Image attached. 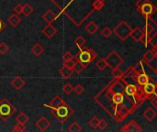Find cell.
I'll return each instance as SVG.
<instances>
[{
  "label": "cell",
  "instance_id": "1",
  "mask_svg": "<svg viewBox=\"0 0 157 132\" xmlns=\"http://www.w3.org/2000/svg\"><path fill=\"white\" fill-rule=\"evenodd\" d=\"M126 82L122 78L111 80L96 96L95 101L118 123L125 120L145 101L141 96L125 93Z\"/></svg>",
  "mask_w": 157,
  "mask_h": 132
},
{
  "label": "cell",
  "instance_id": "2",
  "mask_svg": "<svg viewBox=\"0 0 157 132\" xmlns=\"http://www.w3.org/2000/svg\"><path fill=\"white\" fill-rule=\"evenodd\" d=\"M50 112L51 115H52L61 124H64L74 115V109L70 106H68L65 101L59 107L55 108H51Z\"/></svg>",
  "mask_w": 157,
  "mask_h": 132
},
{
  "label": "cell",
  "instance_id": "3",
  "mask_svg": "<svg viewBox=\"0 0 157 132\" xmlns=\"http://www.w3.org/2000/svg\"><path fill=\"white\" fill-rule=\"evenodd\" d=\"M97 56L98 54L93 49L83 47L82 49H79V52L75 56V59L76 61H79L86 66H87L90 63H92L94 60H96Z\"/></svg>",
  "mask_w": 157,
  "mask_h": 132
},
{
  "label": "cell",
  "instance_id": "4",
  "mask_svg": "<svg viewBox=\"0 0 157 132\" xmlns=\"http://www.w3.org/2000/svg\"><path fill=\"white\" fill-rule=\"evenodd\" d=\"M16 112V107L13 106V104L4 98L0 101V119L3 121H6L8 120L13 114Z\"/></svg>",
  "mask_w": 157,
  "mask_h": 132
},
{
  "label": "cell",
  "instance_id": "5",
  "mask_svg": "<svg viewBox=\"0 0 157 132\" xmlns=\"http://www.w3.org/2000/svg\"><path fill=\"white\" fill-rule=\"evenodd\" d=\"M132 30V28L129 25V23L122 20L114 28L113 32L121 41H124L131 36Z\"/></svg>",
  "mask_w": 157,
  "mask_h": 132
},
{
  "label": "cell",
  "instance_id": "6",
  "mask_svg": "<svg viewBox=\"0 0 157 132\" xmlns=\"http://www.w3.org/2000/svg\"><path fill=\"white\" fill-rule=\"evenodd\" d=\"M105 61L107 62L108 67H109L111 70L120 68V66L124 62V60L121 58V56H120V54L115 51H111L105 58Z\"/></svg>",
  "mask_w": 157,
  "mask_h": 132
},
{
  "label": "cell",
  "instance_id": "7",
  "mask_svg": "<svg viewBox=\"0 0 157 132\" xmlns=\"http://www.w3.org/2000/svg\"><path fill=\"white\" fill-rule=\"evenodd\" d=\"M144 94L146 97V99H150L157 91V85L155 82H149L145 85L143 86Z\"/></svg>",
  "mask_w": 157,
  "mask_h": 132
},
{
  "label": "cell",
  "instance_id": "8",
  "mask_svg": "<svg viewBox=\"0 0 157 132\" xmlns=\"http://www.w3.org/2000/svg\"><path fill=\"white\" fill-rule=\"evenodd\" d=\"M143 1L149 2L153 8V13L146 19V22H150L153 26H155L157 28V0H143Z\"/></svg>",
  "mask_w": 157,
  "mask_h": 132
},
{
  "label": "cell",
  "instance_id": "9",
  "mask_svg": "<svg viewBox=\"0 0 157 132\" xmlns=\"http://www.w3.org/2000/svg\"><path fill=\"white\" fill-rule=\"evenodd\" d=\"M120 130L121 132H141L143 130V129L137 122H135L134 120H132L129 123L123 125Z\"/></svg>",
  "mask_w": 157,
  "mask_h": 132
},
{
  "label": "cell",
  "instance_id": "10",
  "mask_svg": "<svg viewBox=\"0 0 157 132\" xmlns=\"http://www.w3.org/2000/svg\"><path fill=\"white\" fill-rule=\"evenodd\" d=\"M133 74H134V76H135L136 83L140 86H144L147 83L150 82V76L145 73V71H143V72H140V73H135L133 71Z\"/></svg>",
  "mask_w": 157,
  "mask_h": 132
},
{
  "label": "cell",
  "instance_id": "11",
  "mask_svg": "<svg viewBox=\"0 0 157 132\" xmlns=\"http://www.w3.org/2000/svg\"><path fill=\"white\" fill-rule=\"evenodd\" d=\"M35 126L40 130V131H45L49 129V127L51 126V122L44 117H41L39 120L36 121Z\"/></svg>",
  "mask_w": 157,
  "mask_h": 132
},
{
  "label": "cell",
  "instance_id": "12",
  "mask_svg": "<svg viewBox=\"0 0 157 132\" xmlns=\"http://www.w3.org/2000/svg\"><path fill=\"white\" fill-rule=\"evenodd\" d=\"M133 40L135 41H143L144 40V31L141 28L137 27L135 28H133L131 32V36H130Z\"/></svg>",
  "mask_w": 157,
  "mask_h": 132
},
{
  "label": "cell",
  "instance_id": "13",
  "mask_svg": "<svg viewBox=\"0 0 157 132\" xmlns=\"http://www.w3.org/2000/svg\"><path fill=\"white\" fill-rule=\"evenodd\" d=\"M57 32V29L51 24L49 23L46 27L42 28V34L47 38V39H52Z\"/></svg>",
  "mask_w": 157,
  "mask_h": 132
},
{
  "label": "cell",
  "instance_id": "14",
  "mask_svg": "<svg viewBox=\"0 0 157 132\" xmlns=\"http://www.w3.org/2000/svg\"><path fill=\"white\" fill-rule=\"evenodd\" d=\"M74 70L72 69V68H69V67H67V66H65V65H63V67H61V69H60V71H59V74H60V75L63 77V78H64V79H68V78H70L71 76H73V74H74Z\"/></svg>",
  "mask_w": 157,
  "mask_h": 132
},
{
  "label": "cell",
  "instance_id": "15",
  "mask_svg": "<svg viewBox=\"0 0 157 132\" xmlns=\"http://www.w3.org/2000/svg\"><path fill=\"white\" fill-rule=\"evenodd\" d=\"M63 102H64V100H63L60 96H55L52 98V100L49 103V105H43V106L48 107H50V108H55V107H59L60 105H62Z\"/></svg>",
  "mask_w": 157,
  "mask_h": 132
},
{
  "label": "cell",
  "instance_id": "16",
  "mask_svg": "<svg viewBox=\"0 0 157 132\" xmlns=\"http://www.w3.org/2000/svg\"><path fill=\"white\" fill-rule=\"evenodd\" d=\"M11 85L13 86V88H15L16 90L19 91V90L25 85V81H24L21 77L17 76V77H15V78L12 80Z\"/></svg>",
  "mask_w": 157,
  "mask_h": 132
},
{
  "label": "cell",
  "instance_id": "17",
  "mask_svg": "<svg viewBox=\"0 0 157 132\" xmlns=\"http://www.w3.org/2000/svg\"><path fill=\"white\" fill-rule=\"evenodd\" d=\"M157 113L156 111L152 108V107H148L147 109H145V111L144 112V117L146 120L148 121H153L155 118H156Z\"/></svg>",
  "mask_w": 157,
  "mask_h": 132
},
{
  "label": "cell",
  "instance_id": "18",
  "mask_svg": "<svg viewBox=\"0 0 157 132\" xmlns=\"http://www.w3.org/2000/svg\"><path fill=\"white\" fill-rule=\"evenodd\" d=\"M99 27L98 25L95 22V21H90L86 27H85V29L86 30V32L90 35H94L98 30Z\"/></svg>",
  "mask_w": 157,
  "mask_h": 132
},
{
  "label": "cell",
  "instance_id": "19",
  "mask_svg": "<svg viewBox=\"0 0 157 132\" xmlns=\"http://www.w3.org/2000/svg\"><path fill=\"white\" fill-rule=\"evenodd\" d=\"M156 58V51L155 50H149L144 55V61L147 63H150Z\"/></svg>",
  "mask_w": 157,
  "mask_h": 132
},
{
  "label": "cell",
  "instance_id": "20",
  "mask_svg": "<svg viewBox=\"0 0 157 132\" xmlns=\"http://www.w3.org/2000/svg\"><path fill=\"white\" fill-rule=\"evenodd\" d=\"M42 18H43L44 21H46V22L49 24V23H52V22L56 18V16H55V14H54L53 11H52L51 9H48V10L42 15Z\"/></svg>",
  "mask_w": 157,
  "mask_h": 132
},
{
  "label": "cell",
  "instance_id": "21",
  "mask_svg": "<svg viewBox=\"0 0 157 132\" xmlns=\"http://www.w3.org/2000/svg\"><path fill=\"white\" fill-rule=\"evenodd\" d=\"M20 21H21V18H20V17L17 16V14H16V13L12 14V15L8 17V19H7V22H8L9 25H10L11 27H13V28L17 27V26L20 23Z\"/></svg>",
  "mask_w": 157,
  "mask_h": 132
},
{
  "label": "cell",
  "instance_id": "22",
  "mask_svg": "<svg viewBox=\"0 0 157 132\" xmlns=\"http://www.w3.org/2000/svg\"><path fill=\"white\" fill-rule=\"evenodd\" d=\"M31 52L35 55V56H40L43 52H44V48L42 47L41 44L40 43H36L32 46L31 48Z\"/></svg>",
  "mask_w": 157,
  "mask_h": 132
},
{
  "label": "cell",
  "instance_id": "23",
  "mask_svg": "<svg viewBox=\"0 0 157 132\" xmlns=\"http://www.w3.org/2000/svg\"><path fill=\"white\" fill-rule=\"evenodd\" d=\"M74 43L78 47V49H82L83 47H85L86 43V40L84 37L82 36H77L74 41Z\"/></svg>",
  "mask_w": 157,
  "mask_h": 132
},
{
  "label": "cell",
  "instance_id": "24",
  "mask_svg": "<svg viewBox=\"0 0 157 132\" xmlns=\"http://www.w3.org/2000/svg\"><path fill=\"white\" fill-rule=\"evenodd\" d=\"M33 7L32 6H30L29 4H24L23 5V10H22V14L25 16V17H29L32 14L33 12Z\"/></svg>",
  "mask_w": 157,
  "mask_h": 132
},
{
  "label": "cell",
  "instance_id": "25",
  "mask_svg": "<svg viewBox=\"0 0 157 132\" xmlns=\"http://www.w3.org/2000/svg\"><path fill=\"white\" fill-rule=\"evenodd\" d=\"M86 68V66L85 64H83L82 62H80L79 61H76L75 63V66L73 68L74 72L75 73H77V74H80L81 72H83L85 69Z\"/></svg>",
  "mask_w": 157,
  "mask_h": 132
},
{
  "label": "cell",
  "instance_id": "26",
  "mask_svg": "<svg viewBox=\"0 0 157 132\" xmlns=\"http://www.w3.org/2000/svg\"><path fill=\"white\" fill-rule=\"evenodd\" d=\"M104 6H105V4H104V1H103V0H95V1L92 3L93 10H96V11L101 10V9L104 7Z\"/></svg>",
  "mask_w": 157,
  "mask_h": 132
},
{
  "label": "cell",
  "instance_id": "27",
  "mask_svg": "<svg viewBox=\"0 0 157 132\" xmlns=\"http://www.w3.org/2000/svg\"><path fill=\"white\" fill-rule=\"evenodd\" d=\"M16 120H17V122L22 123V124H26V123L29 121V118H28V116H27L25 113L21 112V113H19L18 116L16 118Z\"/></svg>",
  "mask_w": 157,
  "mask_h": 132
},
{
  "label": "cell",
  "instance_id": "28",
  "mask_svg": "<svg viewBox=\"0 0 157 132\" xmlns=\"http://www.w3.org/2000/svg\"><path fill=\"white\" fill-rule=\"evenodd\" d=\"M82 130L81 126L77 122H73L69 127H68V131L70 132H80Z\"/></svg>",
  "mask_w": 157,
  "mask_h": 132
},
{
  "label": "cell",
  "instance_id": "29",
  "mask_svg": "<svg viewBox=\"0 0 157 132\" xmlns=\"http://www.w3.org/2000/svg\"><path fill=\"white\" fill-rule=\"evenodd\" d=\"M96 66H97L98 69L99 71H101V72H103V71L108 67L105 59H100V60H98V61L97 62V63H96Z\"/></svg>",
  "mask_w": 157,
  "mask_h": 132
},
{
  "label": "cell",
  "instance_id": "30",
  "mask_svg": "<svg viewBox=\"0 0 157 132\" xmlns=\"http://www.w3.org/2000/svg\"><path fill=\"white\" fill-rule=\"evenodd\" d=\"M12 130L15 132H24L26 130V126H25V124L17 122V124H15V126H14Z\"/></svg>",
  "mask_w": 157,
  "mask_h": 132
},
{
  "label": "cell",
  "instance_id": "31",
  "mask_svg": "<svg viewBox=\"0 0 157 132\" xmlns=\"http://www.w3.org/2000/svg\"><path fill=\"white\" fill-rule=\"evenodd\" d=\"M73 91H74V87L72 86L71 84L66 83V84L63 85V92L65 95H70Z\"/></svg>",
  "mask_w": 157,
  "mask_h": 132
},
{
  "label": "cell",
  "instance_id": "32",
  "mask_svg": "<svg viewBox=\"0 0 157 132\" xmlns=\"http://www.w3.org/2000/svg\"><path fill=\"white\" fill-rule=\"evenodd\" d=\"M112 76L114 78H122V76L124 75V72L121 71L120 68H116L112 70Z\"/></svg>",
  "mask_w": 157,
  "mask_h": 132
},
{
  "label": "cell",
  "instance_id": "33",
  "mask_svg": "<svg viewBox=\"0 0 157 132\" xmlns=\"http://www.w3.org/2000/svg\"><path fill=\"white\" fill-rule=\"evenodd\" d=\"M98 122H99V119H98V117H93V118L89 120L88 124H89V126H90L92 129L96 130V129H98Z\"/></svg>",
  "mask_w": 157,
  "mask_h": 132
},
{
  "label": "cell",
  "instance_id": "34",
  "mask_svg": "<svg viewBox=\"0 0 157 132\" xmlns=\"http://www.w3.org/2000/svg\"><path fill=\"white\" fill-rule=\"evenodd\" d=\"M149 44L153 46L154 50L157 51V32H155L153 36H151L150 40H149Z\"/></svg>",
  "mask_w": 157,
  "mask_h": 132
},
{
  "label": "cell",
  "instance_id": "35",
  "mask_svg": "<svg viewBox=\"0 0 157 132\" xmlns=\"http://www.w3.org/2000/svg\"><path fill=\"white\" fill-rule=\"evenodd\" d=\"M111 34H112V30H111L109 28H108V27L104 28L101 30V35H102L104 38H106V39L109 38Z\"/></svg>",
  "mask_w": 157,
  "mask_h": 132
},
{
  "label": "cell",
  "instance_id": "36",
  "mask_svg": "<svg viewBox=\"0 0 157 132\" xmlns=\"http://www.w3.org/2000/svg\"><path fill=\"white\" fill-rule=\"evenodd\" d=\"M9 51V47L6 43L5 42H1L0 43V54H6L7 51Z\"/></svg>",
  "mask_w": 157,
  "mask_h": 132
},
{
  "label": "cell",
  "instance_id": "37",
  "mask_svg": "<svg viewBox=\"0 0 157 132\" xmlns=\"http://www.w3.org/2000/svg\"><path fill=\"white\" fill-rule=\"evenodd\" d=\"M74 91H75V93L77 96H80V95H82V94L85 92V88H84L83 85H77L74 88Z\"/></svg>",
  "mask_w": 157,
  "mask_h": 132
},
{
  "label": "cell",
  "instance_id": "38",
  "mask_svg": "<svg viewBox=\"0 0 157 132\" xmlns=\"http://www.w3.org/2000/svg\"><path fill=\"white\" fill-rule=\"evenodd\" d=\"M108 125H109V123H108L105 119H99L98 129H99L100 130H104L108 127Z\"/></svg>",
  "mask_w": 157,
  "mask_h": 132
},
{
  "label": "cell",
  "instance_id": "39",
  "mask_svg": "<svg viewBox=\"0 0 157 132\" xmlns=\"http://www.w3.org/2000/svg\"><path fill=\"white\" fill-rule=\"evenodd\" d=\"M22 10H23V6H22L21 4H17V5H16V6H14V8H13L14 13H16V14H17V15L22 14Z\"/></svg>",
  "mask_w": 157,
  "mask_h": 132
},
{
  "label": "cell",
  "instance_id": "40",
  "mask_svg": "<svg viewBox=\"0 0 157 132\" xmlns=\"http://www.w3.org/2000/svg\"><path fill=\"white\" fill-rule=\"evenodd\" d=\"M72 59H74V56L72 55V53L70 51H66V52L63 53V62H67L69 60H72Z\"/></svg>",
  "mask_w": 157,
  "mask_h": 132
},
{
  "label": "cell",
  "instance_id": "41",
  "mask_svg": "<svg viewBox=\"0 0 157 132\" xmlns=\"http://www.w3.org/2000/svg\"><path fill=\"white\" fill-rule=\"evenodd\" d=\"M75 62H76V60H75V58H74V59H72V60H69V61H67V62H64L63 65H65V66H67V67L73 69L74 66H75Z\"/></svg>",
  "mask_w": 157,
  "mask_h": 132
},
{
  "label": "cell",
  "instance_id": "42",
  "mask_svg": "<svg viewBox=\"0 0 157 132\" xmlns=\"http://www.w3.org/2000/svg\"><path fill=\"white\" fill-rule=\"evenodd\" d=\"M150 100H151V102H152V104L155 107V108L157 109V91L156 93L150 98Z\"/></svg>",
  "mask_w": 157,
  "mask_h": 132
},
{
  "label": "cell",
  "instance_id": "43",
  "mask_svg": "<svg viewBox=\"0 0 157 132\" xmlns=\"http://www.w3.org/2000/svg\"><path fill=\"white\" fill-rule=\"evenodd\" d=\"M6 28V23L4 22V20L2 18H0V33Z\"/></svg>",
  "mask_w": 157,
  "mask_h": 132
},
{
  "label": "cell",
  "instance_id": "44",
  "mask_svg": "<svg viewBox=\"0 0 157 132\" xmlns=\"http://www.w3.org/2000/svg\"><path fill=\"white\" fill-rule=\"evenodd\" d=\"M153 70H154V72L155 73V74L157 75V65L155 67V68H153Z\"/></svg>",
  "mask_w": 157,
  "mask_h": 132
},
{
  "label": "cell",
  "instance_id": "45",
  "mask_svg": "<svg viewBox=\"0 0 157 132\" xmlns=\"http://www.w3.org/2000/svg\"><path fill=\"white\" fill-rule=\"evenodd\" d=\"M156 59H157V51H156Z\"/></svg>",
  "mask_w": 157,
  "mask_h": 132
},
{
  "label": "cell",
  "instance_id": "46",
  "mask_svg": "<svg viewBox=\"0 0 157 132\" xmlns=\"http://www.w3.org/2000/svg\"><path fill=\"white\" fill-rule=\"evenodd\" d=\"M156 85H157V83H156Z\"/></svg>",
  "mask_w": 157,
  "mask_h": 132
}]
</instances>
